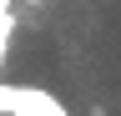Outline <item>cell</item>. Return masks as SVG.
I'll use <instances>...</instances> for the list:
<instances>
[{"label": "cell", "mask_w": 121, "mask_h": 116, "mask_svg": "<svg viewBox=\"0 0 121 116\" xmlns=\"http://www.w3.org/2000/svg\"><path fill=\"white\" fill-rule=\"evenodd\" d=\"M0 10H10V0H0Z\"/></svg>", "instance_id": "2"}, {"label": "cell", "mask_w": 121, "mask_h": 116, "mask_svg": "<svg viewBox=\"0 0 121 116\" xmlns=\"http://www.w3.org/2000/svg\"><path fill=\"white\" fill-rule=\"evenodd\" d=\"M0 111L5 116H66L60 101H51L45 91H25V86H0Z\"/></svg>", "instance_id": "1"}, {"label": "cell", "mask_w": 121, "mask_h": 116, "mask_svg": "<svg viewBox=\"0 0 121 116\" xmlns=\"http://www.w3.org/2000/svg\"><path fill=\"white\" fill-rule=\"evenodd\" d=\"M30 5H40V0H30Z\"/></svg>", "instance_id": "3"}]
</instances>
